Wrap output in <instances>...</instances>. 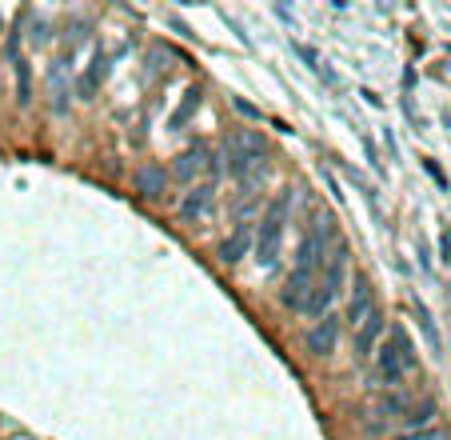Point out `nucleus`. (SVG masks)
<instances>
[{"label": "nucleus", "instance_id": "nucleus-1", "mask_svg": "<svg viewBox=\"0 0 451 440\" xmlns=\"http://www.w3.org/2000/svg\"><path fill=\"white\" fill-rule=\"evenodd\" d=\"M327 232H332L327 220H316V225H307L304 241L296 248V268H291L288 288H284V304H291L296 312L304 309L307 293H312V284H316L323 261H327Z\"/></svg>", "mask_w": 451, "mask_h": 440}, {"label": "nucleus", "instance_id": "nucleus-2", "mask_svg": "<svg viewBox=\"0 0 451 440\" xmlns=\"http://www.w3.org/2000/svg\"><path fill=\"white\" fill-rule=\"evenodd\" d=\"M291 220V188L275 193L268 200V209L259 216V229L252 236V248H256L259 268H275V256H280V245H284V229Z\"/></svg>", "mask_w": 451, "mask_h": 440}, {"label": "nucleus", "instance_id": "nucleus-3", "mask_svg": "<svg viewBox=\"0 0 451 440\" xmlns=\"http://www.w3.org/2000/svg\"><path fill=\"white\" fill-rule=\"evenodd\" d=\"M343 277H348V248L336 245L332 252H327V264L320 268V277H316V284H312V293H307L304 300V316H312V320H320V316H327V309L336 304L339 288H343Z\"/></svg>", "mask_w": 451, "mask_h": 440}, {"label": "nucleus", "instance_id": "nucleus-4", "mask_svg": "<svg viewBox=\"0 0 451 440\" xmlns=\"http://www.w3.org/2000/svg\"><path fill=\"white\" fill-rule=\"evenodd\" d=\"M416 364V352H411V341L403 328H391V344L380 348V360H375V373H371V384H400L403 376L411 373Z\"/></svg>", "mask_w": 451, "mask_h": 440}, {"label": "nucleus", "instance_id": "nucleus-5", "mask_svg": "<svg viewBox=\"0 0 451 440\" xmlns=\"http://www.w3.org/2000/svg\"><path fill=\"white\" fill-rule=\"evenodd\" d=\"M224 161H228V172L236 180H244V184H252V177H264V148H259L256 136H236V140H228Z\"/></svg>", "mask_w": 451, "mask_h": 440}, {"label": "nucleus", "instance_id": "nucleus-6", "mask_svg": "<svg viewBox=\"0 0 451 440\" xmlns=\"http://www.w3.org/2000/svg\"><path fill=\"white\" fill-rule=\"evenodd\" d=\"M212 204H216V184H196L192 193H184L180 200V216L188 220V225H200V220H208L212 216Z\"/></svg>", "mask_w": 451, "mask_h": 440}, {"label": "nucleus", "instance_id": "nucleus-7", "mask_svg": "<svg viewBox=\"0 0 451 440\" xmlns=\"http://www.w3.org/2000/svg\"><path fill=\"white\" fill-rule=\"evenodd\" d=\"M384 325H387V320H384V312L375 309L359 328H352V332H355V336H352V344H355V360H368V357H371V348H375V341H380Z\"/></svg>", "mask_w": 451, "mask_h": 440}, {"label": "nucleus", "instance_id": "nucleus-8", "mask_svg": "<svg viewBox=\"0 0 451 440\" xmlns=\"http://www.w3.org/2000/svg\"><path fill=\"white\" fill-rule=\"evenodd\" d=\"M336 332H339V316H332V312H327L320 325L307 332V352H312V357H327V352H332V344H336Z\"/></svg>", "mask_w": 451, "mask_h": 440}, {"label": "nucleus", "instance_id": "nucleus-9", "mask_svg": "<svg viewBox=\"0 0 451 440\" xmlns=\"http://www.w3.org/2000/svg\"><path fill=\"white\" fill-rule=\"evenodd\" d=\"M407 408H411V405H407V396H403V392H391V396H384V400L375 405V412H371L375 421H368V428H371V432H380L387 421H403Z\"/></svg>", "mask_w": 451, "mask_h": 440}, {"label": "nucleus", "instance_id": "nucleus-10", "mask_svg": "<svg viewBox=\"0 0 451 440\" xmlns=\"http://www.w3.org/2000/svg\"><path fill=\"white\" fill-rule=\"evenodd\" d=\"M248 245H252V225H248V220H236V229H232V236H228L224 245H220V261H224V264L244 261V252H248Z\"/></svg>", "mask_w": 451, "mask_h": 440}, {"label": "nucleus", "instance_id": "nucleus-11", "mask_svg": "<svg viewBox=\"0 0 451 440\" xmlns=\"http://www.w3.org/2000/svg\"><path fill=\"white\" fill-rule=\"evenodd\" d=\"M375 309H380V304H375L371 284H368V280H355V296H352V309H348V320H352V328H359Z\"/></svg>", "mask_w": 451, "mask_h": 440}, {"label": "nucleus", "instance_id": "nucleus-12", "mask_svg": "<svg viewBox=\"0 0 451 440\" xmlns=\"http://www.w3.org/2000/svg\"><path fill=\"white\" fill-rule=\"evenodd\" d=\"M208 164V148L204 145H196V148H188V152H180L176 156V164H172V177L176 180H192L200 168Z\"/></svg>", "mask_w": 451, "mask_h": 440}, {"label": "nucleus", "instance_id": "nucleus-13", "mask_svg": "<svg viewBox=\"0 0 451 440\" xmlns=\"http://www.w3.org/2000/svg\"><path fill=\"white\" fill-rule=\"evenodd\" d=\"M164 184H168V177H164V168H156V164H144V168L136 172V188H140L148 200H160Z\"/></svg>", "mask_w": 451, "mask_h": 440}, {"label": "nucleus", "instance_id": "nucleus-14", "mask_svg": "<svg viewBox=\"0 0 451 440\" xmlns=\"http://www.w3.org/2000/svg\"><path fill=\"white\" fill-rule=\"evenodd\" d=\"M196 108H200V88H188V92H184V100H180V108L168 116V129H184V124L192 120Z\"/></svg>", "mask_w": 451, "mask_h": 440}, {"label": "nucleus", "instance_id": "nucleus-15", "mask_svg": "<svg viewBox=\"0 0 451 440\" xmlns=\"http://www.w3.org/2000/svg\"><path fill=\"white\" fill-rule=\"evenodd\" d=\"M432 416H435V405L427 400L423 408H407L403 424H407V432H416V428H432Z\"/></svg>", "mask_w": 451, "mask_h": 440}, {"label": "nucleus", "instance_id": "nucleus-16", "mask_svg": "<svg viewBox=\"0 0 451 440\" xmlns=\"http://www.w3.org/2000/svg\"><path fill=\"white\" fill-rule=\"evenodd\" d=\"M100 81H104V52H96V60H92V68L84 72V81H80V97H92Z\"/></svg>", "mask_w": 451, "mask_h": 440}, {"label": "nucleus", "instance_id": "nucleus-17", "mask_svg": "<svg viewBox=\"0 0 451 440\" xmlns=\"http://www.w3.org/2000/svg\"><path fill=\"white\" fill-rule=\"evenodd\" d=\"M395 440H443V432L439 428H416V432H403V437H395Z\"/></svg>", "mask_w": 451, "mask_h": 440}, {"label": "nucleus", "instance_id": "nucleus-18", "mask_svg": "<svg viewBox=\"0 0 451 440\" xmlns=\"http://www.w3.org/2000/svg\"><path fill=\"white\" fill-rule=\"evenodd\" d=\"M443 261H451V232H443Z\"/></svg>", "mask_w": 451, "mask_h": 440}]
</instances>
